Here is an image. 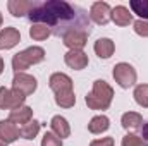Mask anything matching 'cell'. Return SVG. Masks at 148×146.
<instances>
[{
	"label": "cell",
	"mask_w": 148,
	"mask_h": 146,
	"mask_svg": "<svg viewBox=\"0 0 148 146\" xmlns=\"http://www.w3.org/2000/svg\"><path fill=\"white\" fill-rule=\"evenodd\" d=\"M112 76H114L115 83H117L121 88H124V89L134 86V84H136V79H138V74L134 71V67H133L131 64H127V62H119V64H115V65H114V71H112Z\"/></svg>",
	"instance_id": "277c9868"
},
{
	"label": "cell",
	"mask_w": 148,
	"mask_h": 146,
	"mask_svg": "<svg viewBox=\"0 0 148 146\" xmlns=\"http://www.w3.org/2000/svg\"><path fill=\"white\" fill-rule=\"evenodd\" d=\"M88 35L90 31L84 29H71L62 35V41L69 50H83L84 45L88 43Z\"/></svg>",
	"instance_id": "8992f818"
},
{
	"label": "cell",
	"mask_w": 148,
	"mask_h": 146,
	"mask_svg": "<svg viewBox=\"0 0 148 146\" xmlns=\"http://www.w3.org/2000/svg\"><path fill=\"white\" fill-rule=\"evenodd\" d=\"M2 23H3V19H2V14H0V26H2Z\"/></svg>",
	"instance_id": "1f68e13d"
},
{
	"label": "cell",
	"mask_w": 148,
	"mask_h": 146,
	"mask_svg": "<svg viewBox=\"0 0 148 146\" xmlns=\"http://www.w3.org/2000/svg\"><path fill=\"white\" fill-rule=\"evenodd\" d=\"M0 139L5 145L14 143L16 139H19V129L16 124H12L9 119L7 120H0Z\"/></svg>",
	"instance_id": "5bb4252c"
},
{
	"label": "cell",
	"mask_w": 148,
	"mask_h": 146,
	"mask_svg": "<svg viewBox=\"0 0 148 146\" xmlns=\"http://www.w3.org/2000/svg\"><path fill=\"white\" fill-rule=\"evenodd\" d=\"M110 14L112 9L107 2H95L90 9V19L98 26H105L110 21Z\"/></svg>",
	"instance_id": "ba28073f"
},
{
	"label": "cell",
	"mask_w": 148,
	"mask_h": 146,
	"mask_svg": "<svg viewBox=\"0 0 148 146\" xmlns=\"http://www.w3.org/2000/svg\"><path fill=\"white\" fill-rule=\"evenodd\" d=\"M50 127H52V132H53L55 136H59L60 139L69 138V134H71V126H69V122H67L62 115H55V117H52V120H50Z\"/></svg>",
	"instance_id": "2e32d148"
},
{
	"label": "cell",
	"mask_w": 148,
	"mask_h": 146,
	"mask_svg": "<svg viewBox=\"0 0 148 146\" xmlns=\"http://www.w3.org/2000/svg\"><path fill=\"white\" fill-rule=\"evenodd\" d=\"M136 103L143 108H148V84H138L133 93Z\"/></svg>",
	"instance_id": "7402d4cb"
},
{
	"label": "cell",
	"mask_w": 148,
	"mask_h": 146,
	"mask_svg": "<svg viewBox=\"0 0 148 146\" xmlns=\"http://www.w3.org/2000/svg\"><path fill=\"white\" fill-rule=\"evenodd\" d=\"M95 53L100 57V59H110L115 52V45L110 38H100L95 41Z\"/></svg>",
	"instance_id": "e0dca14e"
},
{
	"label": "cell",
	"mask_w": 148,
	"mask_h": 146,
	"mask_svg": "<svg viewBox=\"0 0 148 146\" xmlns=\"http://www.w3.org/2000/svg\"><path fill=\"white\" fill-rule=\"evenodd\" d=\"M21 41V33L16 28H3L0 31V50H10Z\"/></svg>",
	"instance_id": "7c38bea8"
},
{
	"label": "cell",
	"mask_w": 148,
	"mask_h": 146,
	"mask_svg": "<svg viewBox=\"0 0 148 146\" xmlns=\"http://www.w3.org/2000/svg\"><path fill=\"white\" fill-rule=\"evenodd\" d=\"M109 127H110V120H109L107 115H97V117H93V119L90 120V124H88V131H90L91 134H102V132H105Z\"/></svg>",
	"instance_id": "ac0fdd59"
},
{
	"label": "cell",
	"mask_w": 148,
	"mask_h": 146,
	"mask_svg": "<svg viewBox=\"0 0 148 146\" xmlns=\"http://www.w3.org/2000/svg\"><path fill=\"white\" fill-rule=\"evenodd\" d=\"M133 28H134V33H136V35H140V36H143V38H148V21L138 19V21L133 24Z\"/></svg>",
	"instance_id": "4316f807"
},
{
	"label": "cell",
	"mask_w": 148,
	"mask_h": 146,
	"mask_svg": "<svg viewBox=\"0 0 148 146\" xmlns=\"http://www.w3.org/2000/svg\"><path fill=\"white\" fill-rule=\"evenodd\" d=\"M90 146H114V138H102V139H95L91 141Z\"/></svg>",
	"instance_id": "83f0119b"
},
{
	"label": "cell",
	"mask_w": 148,
	"mask_h": 146,
	"mask_svg": "<svg viewBox=\"0 0 148 146\" xmlns=\"http://www.w3.org/2000/svg\"><path fill=\"white\" fill-rule=\"evenodd\" d=\"M122 146H148L147 141H143L140 136H136V134H126L124 138H122Z\"/></svg>",
	"instance_id": "d4e9b609"
},
{
	"label": "cell",
	"mask_w": 148,
	"mask_h": 146,
	"mask_svg": "<svg viewBox=\"0 0 148 146\" xmlns=\"http://www.w3.org/2000/svg\"><path fill=\"white\" fill-rule=\"evenodd\" d=\"M9 120L12 124H16V126L21 124V127H23L24 124H28L29 120H33V108L28 107V105H21L17 108H12L10 113H9Z\"/></svg>",
	"instance_id": "8fae6325"
},
{
	"label": "cell",
	"mask_w": 148,
	"mask_h": 146,
	"mask_svg": "<svg viewBox=\"0 0 148 146\" xmlns=\"http://www.w3.org/2000/svg\"><path fill=\"white\" fill-rule=\"evenodd\" d=\"M43 59H45V50L41 46H29L12 57V69L14 72H23L29 65L43 62Z\"/></svg>",
	"instance_id": "3957f363"
},
{
	"label": "cell",
	"mask_w": 148,
	"mask_h": 146,
	"mask_svg": "<svg viewBox=\"0 0 148 146\" xmlns=\"http://www.w3.org/2000/svg\"><path fill=\"white\" fill-rule=\"evenodd\" d=\"M40 127H41V124L33 119V120H29L28 124H24L19 129V136L24 138V139H35L38 136V132H40Z\"/></svg>",
	"instance_id": "ffe728a7"
},
{
	"label": "cell",
	"mask_w": 148,
	"mask_h": 146,
	"mask_svg": "<svg viewBox=\"0 0 148 146\" xmlns=\"http://www.w3.org/2000/svg\"><path fill=\"white\" fill-rule=\"evenodd\" d=\"M48 86H50V89L55 95H59V93H69V91H73V79L64 72H55L50 76Z\"/></svg>",
	"instance_id": "9c48e42d"
},
{
	"label": "cell",
	"mask_w": 148,
	"mask_h": 146,
	"mask_svg": "<svg viewBox=\"0 0 148 146\" xmlns=\"http://www.w3.org/2000/svg\"><path fill=\"white\" fill-rule=\"evenodd\" d=\"M38 88V81L36 77L29 76L26 72H16L14 79H12V91L23 95L24 98H28L29 95H33Z\"/></svg>",
	"instance_id": "5b68a950"
},
{
	"label": "cell",
	"mask_w": 148,
	"mask_h": 146,
	"mask_svg": "<svg viewBox=\"0 0 148 146\" xmlns=\"http://www.w3.org/2000/svg\"><path fill=\"white\" fill-rule=\"evenodd\" d=\"M55 103L62 108H71L76 105V95L74 91H69V93H59L55 95Z\"/></svg>",
	"instance_id": "cb8c5ba5"
},
{
	"label": "cell",
	"mask_w": 148,
	"mask_h": 146,
	"mask_svg": "<svg viewBox=\"0 0 148 146\" xmlns=\"http://www.w3.org/2000/svg\"><path fill=\"white\" fill-rule=\"evenodd\" d=\"M112 98H114L112 86L103 79H97L93 83L91 91L86 95L84 102H86L88 108L91 110H107L112 103Z\"/></svg>",
	"instance_id": "7a4b0ae2"
},
{
	"label": "cell",
	"mask_w": 148,
	"mask_h": 146,
	"mask_svg": "<svg viewBox=\"0 0 148 146\" xmlns=\"http://www.w3.org/2000/svg\"><path fill=\"white\" fill-rule=\"evenodd\" d=\"M110 21H114V24H117V26H129L133 23V14L129 12L127 7L117 5V7L112 9Z\"/></svg>",
	"instance_id": "9a60e30c"
},
{
	"label": "cell",
	"mask_w": 148,
	"mask_h": 146,
	"mask_svg": "<svg viewBox=\"0 0 148 146\" xmlns=\"http://www.w3.org/2000/svg\"><path fill=\"white\" fill-rule=\"evenodd\" d=\"M64 62L66 65H69L74 71H81L88 65V55L83 52V50H69L66 55H64Z\"/></svg>",
	"instance_id": "30bf717a"
},
{
	"label": "cell",
	"mask_w": 148,
	"mask_h": 146,
	"mask_svg": "<svg viewBox=\"0 0 148 146\" xmlns=\"http://www.w3.org/2000/svg\"><path fill=\"white\" fill-rule=\"evenodd\" d=\"M35 5H36V2H28V0H9L7 2L9 12L14 17H23V16L29 14Z\"/></svg>",
	"instance_id": "4fadbf2b"
},
{
	"label": "cell",
	"mask_w": 148,
	"mask_h": 146,
	"mask_svg": "<svg viewBox=\"0 0 148 146\" xmlns=\"http://www.w3.org/2000/svg\"><path fill=\"white\" fill-rule=\"evenodd\" d=\"M26 98L12 89H7L5 86H0V108L2 110H12L24 105Z\"/></svg>",
	"instance_id": "52a82bcc"
},
{
	"label": "cell",
	"mask_w": 148,
	"mask_h": 146,
	"mask_svg": "<svg viewBox=\"0 0 148 146\" xmlns=\"http://www.w3.org/2000/svg\"><path fill=\"white\" fill-rule=\"evenodd\" d=\"M141 136L145 138V141L148 143V122L147 124H143V127H141Z\"/></svg>",
	"instance_id": "f1b7e54d"
},
{
	"label": "cell",
	"mask_w": 148,
	"mask_h": 146,
	"mask_svg": "<svg viewBox=\"0 0 148 146\" xmlns=\"http://www.w3.org/2000/svg\"><path fill=\"white\" fill-rule=\"evenodd\" d=\"M131 10L140 16L141 21H148V0H131Z\"/></svg>",
	"instance_id": "603a6c76"
},
{
	"label": "cell",
	"mask_w": 148,
	"mask_h": 146,
	"mask_svg": "<svg viewBox=\"0 0 148 146\" xmlns=\"http://www.w3.org/2000/svg\"><path fill=\"white\" fill-rule=\"evenodd\" d=\"M3 72V60H2V57H0V74Z\"/></svg>",
	"instance_id": "f546056e"
},
{
	"label": "cell",
	"mask_w": 148,
	"mask_h": 146,
	"mask_svg": "<svg viewBox=\"0 0 148 146\" xmlns=\"http://www.w3.org/2000/svg\"><path fill=\"white\" fill-rule=\"evenodd\" d=\"M0 146H7V145H5V143H3V141H2V139H0Z\"/></svg>",
	"instance_id": "4dcf8cb0"
},
{
	"label": "cell",
	"mask_w": 148,
	"mask_h": 146,
	"mask_svg": "<svg viewBox=\"0 0 148 146\" xmlns=\"http://www.w3.org/2000/svg\"><path fill=\"white\" fill-rule=\"evenodd\" d=\"M41 146H62V139L53 132H45L41 139Z\"/></svg>",
	"instance_id": "484cf974"
},
{
	"label": "cell",
	"mask_w": 148,
	"mask_h": 146,
	"mask_svg": "<svg viewBox=\"0 0 148 146\" xmlns=\"http://www.w3.org/2000/svg\"><path fill=\"white\" fill-rule=\"evenodd\" d=\"M52 35V29L47 24H31L29 28V36L36 41H43Z\"/></svg>",
	"instance_id": "44dd1931"
},
{
	"label": "cell",
	"mask_w": 148,
	"mask_h": 146,
	"mask_svg": "<svg viewBox=\"0 0 148 146\" xmlns=\"http://www.w3.org/2000/svg\"><path fill=\"white\" fill-rule=\"evenodd\" d=\"M81 9L76 5H71L69 2L64 0H50V2H41L33 7V10L28 14L29 21L33 24H47L48 28H55V35H64L67 29V24L71 21H83L86 23L84 17H81Z\"/></svg>",
	"instance_id": "6da1fadb"
},
{
	"label": "cell",
	"mask_w": 148,
	"mask_h": 146,
	"mask_svg": "<svg viewBox=\"0 0 148 146\" xmlns=\"http://www.w3.org/2000/svg\"><path fill=\"white\" fill-rule=\"evenodd\" d=\"M121 124H122L124 129H138L143 124V117L138 112H126L121 117Z\"/></svg>",
	"instance_id": "d6986e66"
}]
</instances>
